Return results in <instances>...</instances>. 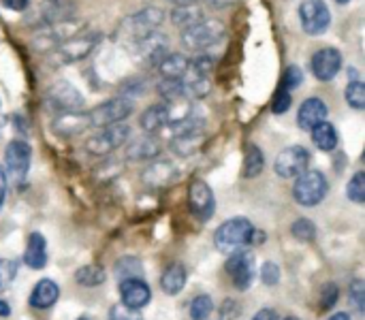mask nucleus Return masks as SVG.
I'll use <instances>...</instances> for the list:
<instances>
[{"mask_svg":"<svg viewBox=\"0 0 365 320\" xmlns=\"http://www.w3.org/2000/svg\"><path fill=\"white\" fill-rule=\"evenodd\" d=\"M227 34H229V30H227L225 21L212 19V17H203L197 24L184 28L182 34H180V41H182V45L188 51L201 53L205 49H212V47L220 45L227 38Z\"/></svg>","mask_w":365,"mask_h":320,"instance_id":"1","label":"nucleus"},{"mask_svg":"<svg viewBox=\"0 0 365 320\" xmlns=\"http://www.w3.org/2000/svg\"><path fill=\"white\" fill-rule=\"evenodd\" d=\"M83 28H86V21H81L77 17L62 19V21H56V24H47V26L36 28L30 45H32V49L36 53H49L56 47H60L64 41H68L75 34L83 32Z\"/></svg>","mask_w":365,"mask_h":320,"instance_id":"2","label":"nucleus"},{"mask_svg":"<svg viewBox=\"0 0 365 320\" xmlns=\"http://www.w3.org/2000/svg\"><path fill=\"white\" fill-rule=\"evenodd\" d=\"M255 224L248 218H231L227 222H222L216 233H214V246L216 250H220L222 254H231L235 250H244L248 246H252V237H255Z\"/></svg>","mask_w":365,"mask_h":320,"instance_id":"3","label":"nucleus"},{"mask_svg":"<svg viewBox=\"0 0 365 320\" xmlns=\"http://www.w3.org/2000/svg\"><path fill=\"white\" fill-rule=\"evenodd\" d=\"M329 192V182L323 171L319 169H306L302 175L295 177L293 184V199L302 207H317L323 203V199Z\"/></svg>","mask_w":365,"mask_h":320,"instance_id":"4","label":"nucleus"},{"mask_svg":"<svg viewBox=\"0 0 365 320\" xmlns=\"http://www.w3.org/2000/svg\"><path fill=\"white\" fill-rule=\"evenodd\" d=\"M32 165V148L26 139H13L9 141L6 150H4V173L6 180L13 182V186H21L28 177Z\"/></svg>","mask_w":365,"mask_h":320,"instance_id":"5","label":"nucleus"},{"mask_svg":"<svg viewBox=\"0 0 365 320\" xmlns=\"http://www.w3.org/2000/svg\"><path fill=\"white\" fill-rule=\"evenodd\" d=\"M135 111V103L128 96H113L103 100L101 105H96L94 109L88 111L90 115V126L92 128H103V126H111V124H122L124 120H128Z\"/></svg>","mask_w":365,"mask_h":320,"instance_id":"6","label":"nucleus"},{"mask_svg":"<svg viewBox=\"0 0 365 320\" xmlns=\"http://www.w3.org/2000/svg\"><path fill=\"white\" fill-rule=\"evenodd\" d=\"M103 34L101 32H79L75 34L73 38L64 41L60 47H56L51 53H53V60L58 64H75V62H81L83 58H88L96 45L101 43Z\"/></svg>","mask_w":365,"mask_h":320,"instance_id":"7","label":"nucleus"},{"mask_svg":"<svg viewBox=\"0 0 365 320\" xmlns=\"http://www.w3.org/2000/svg\"><path fill=\"white\" fill-rule=\"evenodd\" d=\"M130 139V126L128 124H111V126H103L98 128L88 141H86V150L94 156H107L115 150H120L122 145H126V141Z\"/></svg>","mask_w":365,"mask_h":320,"instance_id":"8","label":"nucleus"},{"mask_svg":"<svg viewBox=\"0 0 365 320\" xmlns=\"http://www.w3.org/2000/svg\"><path fill=\"white\" fill-rule=\"evenodd\" d=\"M45 103L47 109H51L53 113H64V111H79L86 105L83 94L68 81H56L49 86L47 94H45Z\"/></svg>","mask_w":365,"mask_h":320,"instance_id":"9","label":"nucleus"},{"mask_svg":"<svg viewBox=\"0 0 365 320\" xmlns=\"http://www.w3.org/2000/svg\"><path fill=\"white\" fill-rule=\"evenodd\" d=\"M299 21L306 34L319 36L325 34L331 26V11L325 0H302L299 4Z\"/></svg>","mask_w":365,"mask_h":320,"instance_id":"10","label":"nucleus"},{"mask_svg":"<svg viewBox=\"0 0 365 320\" xmlns=\"http://www.w3.org/2000/svg\"><path fill=\"white\" fill-rule=\"evenodd\" d=\"M310 152L304 145H289L284 148L276 160H274V171L282 180H295L310 167Z\"/></svg>","mask_w":365,"mask_h":320,"instance_id":"11","label":"nucleus"},{"mask_svg":"<svg viewBox=\"0 0 365 320\" xmlns=\"http://www.w3.org/2000/svg\"><path fill=\"white\" fill-rule=\"evenodd\" d=\"M225 272L237 291H248L255 280V254L246 248L231 252L225 261Z\"/></svg>","mask_w":365,"mask_h":320,"instance_id":"12","label":"nucleus"},{"mask_svg":"<svg viewBox=\"0 0 365 320\" xmlns=\"http://www.w3.org/2000/svg\"><path fill=\"white\" fill-rule=\"evenodd\" d=\"M163 19H165V11L163 9H158V6H145V9L133 13L124 21V28H126V32H128V36L133 41H141L148 34L156 32L163 26Z\"/></svg>","mask_w":365,"mask_h":320,"instance_id":"13","label":"nucleus"},{"mask_svg":"<svg viewBox=\"0 0 365 320\" xmlns=\"http://www.w3.org/2000/svg\"><path fill=\"white\" fill-rule=\"evenodd\" d=\"M188 207L195 218L207 222L216 214V197L205 180H192L188 186Z\"/></svg>","mask_w":365,"mask_h":320,"instance_id":"14","label":"nucleus"},{"mask_svg":"<svg viewBox=\"0 0 365 320\" xmlns=\"http://www.w3.org/2000/svg\"><path fill=\"white\" fill-rule=\"evenodd\" d=\"M75 15V4L68 0H43L30 15H28V24L34 28L47 26V24H56L62 19H71Z\"/></svg>","mask_w":365,"mask_h":320,"instance_id":"15","label":"nucleus"},{"mask_svg":"<svg viewBox=\"0 0 365 320\" xmlns=\"http://www.w3.org/2000/svg\"><path fill=\"white\" fill-rule=\"evenodd\" d=\"M310 71L319 81H334L342 71V53L336 47H323L310 58Z\"/></svg>","mask_w":365,"mask_h":320,"instance_id":"16","label":"nucleus"},{"mask_svg":"<svg viewBox=\"0 0 365 320\" xmlns=\"http://www.w3.org/2000/svg\"><path fill=\"white\" fill-rule=\"evenodd\" d=\"M120 306L139 312L152 301V289L148 282H143V278L120 280Z\"/></svg>","mask_w":365,"mask_h":320,"instance_id":"17","label":"nucleus"},{"mask_svg":"<svg viewBox=\"0 0 365 320\" xmlns=\"http://www.w3.org/2000/svg\"><path fill=\"white\" fill-rule=\"evenodd\" d=\"M90 126V115L88 111L79 109V111H64V113H56L51 120V133L64 139L77 137L81 133H86Z\"/></svg>","mask_w":365,"mask_h":320,"instance_id":"18","label":"nucleus"},{"mask_svg":"<svg viewBox=\"0 0 365 320\" xmlns=\"http://www.w3.org/2000/svg\"><path fill=\"white\" fill-rule=\"evenodd\" d=\"M135 49H137V56L145 64L156 68L160 64V60L169 53V38H167V34L156 30V32L148 34L145 38L135 41Z\"/></svg>","mask_w":365,"mask_h":320,"instance_id":"19","label":"nucleus"},{"mask_svg":"<svg viewBox=\"0 0 365 320\" xmlns=\"http://www.w3.org/2000/svg\"><path fill=\"white\" fill-rule=\"evenodd\" d=\"M141 180L152 188H165L180 180V169L171 160H154L141 175Z\"/></svg>","mask_w":365,"mask_h":320,"instance_id":"20","label":"nucleus"},{"mask_svg":"<svg viewBox=\"0 0 365 320\" xmlns=\"http://www.w3.org/2000/svg\"><path fill=\"white\" fill-rule=\"evenodd\" d=\"M126 143H128L126 145V158L133 160V162H150V160H156L163 154L160 141L154 139L152 135L137 137V139H130Z\"/></svg>","mask_w":365,"mask_h":320,"instance_id":"21","label":"nucleus"},{"mask_svg":"<svg viewBox=\"0 0 365 320\" xmlns=\"http://www.w3.org/2000/svg\"><path fill=\"white\" fill-rule=\"evenodd\" d=\"M327 113H329L327 103L323 98H319V96H310V98H306L302 103V107L297 111V124H299L302 130H310L317 124L325 122Z\"/></svg>","mask_w":365,"mask_h":320,"instance_id":"22","label":"nucleus"},{"mask_svg":"<svg viewBox=\"0 0 365 320\" xmlns=\"http://www.w3.org/2000/svg\"><path fill=\"white\" fill-rule=\"evenodd\" d=\"M169 122H171V107H169V103H154L139 118V126L148 135L160 133L163 128L169 126Z\"/></svg>","mask_w":365,"mask_h":320,"instance_id":"23","label":"nucleus"},{"mask_svg":"<svg viewBox=\"0 0 365 320\" xmlns=\"http://www.w3.org/2000/svg\"><path fill=\"white\" fill-rule=\"evenodd\" d=\"M58 299H60V287H58L53 280L43 278V280H38V282L34 284L28 304H30V308H34V310H49V308L56 306Z\"/></svg>","mask_w":365,"mask_h":320,"instance_id":"24","label":"nucleus"},{"mask_svg":"<svg viewBox=\"0 0 365 320\" xmlns=\"http://www.w3.org/2000/svg\"><path fill=\"white\" fill-rule=\"evenodd\" d=\"M24 265L30 269H43L47 265V242L41 233H30L24 250Z\"/></svg>","mask_w":365,"mask_h":320,"instance_id":"25","label":"nucleus"},{"mask_svg":"<svg viewBox=\"0 0 365 320\" xmlns=\"http://www.w3.org/2000/svg\"><path fill=\"white\" fill-rule=\"evenodd\" d=\"M186 280H188L186 267L182 263H171L160 276V291L169 297L180 295L186 287Z\"/></svg>","mask_w":365,"mask_h":320,"instance_id":"26","label":"nucleus"},{"mask_svg":"<svg viewBox=\"0 0 365 320\" xmlns=\"http://www.w3.org/2000/svg\"><path fill=\"white\" fill-rule=\"evenodd\" d=\"M310 135H312V143L321 150V152H334L340 143V137H338V128L331 124V122H321L317 124L314 128H310Z\"/></svg>","mask_w":365,"mask_h":320,"instance_id":"27","label":"nucleus"},{"mask_svg":"<svg viewBox=\"0 0 365 320\" xmlns=\"http://www.w3.org/2000/svg\"><path fill=\"white\" fill-rule=\"evenodd\" d=\"M156 68L167 79H182L190 71V60L184 53H167Z\"/></svg>","mask_w":365,"mask_h":320,"instance_id":"28","label":"nucleus"},{"mask_svg":"<svg viewBox=\"0 0 365 320\" xmlns=\"http://www.w3.org/2000/svg\"><path fill=\"white\" fill-rule=\"evenodd\" d=\"M265 169V154L257 143H248L244 150V167H242V175L246 180H255L263 173Z\"/></svg>","mask_w":365,"mask_h":320,"instance_id":"29","label":"nucleus"},{"mask_svg":"<svg viewBox=\"0 0 365 320\" xmlns=\"http://www.w3.org/2000/svg\"><path fill=\"white\" fill-rule=\"evenodd\" d=\"M205 143V137H203V130L201 133H190V135H178V137H171V152L178 154V156H192L197 154Z\"/></svg>","mask_w":365,"mask_h":320,"instance_id":"30","label":"nucleus"},{"mask_svg":"<svg viewBox=\"0 0 365 320\" xmlns=\"http://www.w3.org/2000/svg\"><path fill=\"white\" fill-rule=\"evenodd\" d=\"M205 128V120L203 115L190 111L178 120H171L169 122V130H171V137H178V135H190V133H201Z\"/></svg>","mask_w":365,"mask_h":320,"instance_id":"31","label":"nucleus"},{"mask_svg":"<svg viewBox=\"0 0 365 320\" xmlns=\"http://www.w3.org/2000/svg\"><path fill=\"white\" fill-rule=\"evenodd\" d=\"M158 96L163 98V103H178V100H186V88L182 79H167L163 77L156 86Z\"/></svg>","mask_w":365,"mask_h":320,"instance_id":"32","label":"nucleus"},{"mask_svg":"<svg viewBox=\"0 0 365 320\" xmlns=\"http://www.w3.org/2000/svg\"><path fill=\"white\" fill-rule=\"evenodd\" d=\"M105 280H107V272L103 265H83L75 272V282L86 287V289L101 287Z\"/></svg>","mask_w":365,"mask_h":320,"instance_id":"33","label":"nucleus"},{"mask_svg":"<svg viewBox=\"0 0 365 320\" xmlns=\"http://www.w3.org/2000/svg\"><path fill=\"white\" fill-rule=\"evenodd\" d=\"M199 19H203V11L197 4H182L171 11V21L173 26H180V28H188L197 24Z\"/></svg>","mask_w":365,"mask_h":320,"instance_id":"34","label":"nucleus"},{"mask_svg":"<svg viewBox=\"0 0 365 320\" xmlns=\"http://www.w3.org/2000/svg\"><path fill=\"white\" fill-rule=\"evenodd\" d=\"M113 274H115V278H118V280L141 278V274H143V263H141L137 257H133V254H128V257H122V259L115 263V267H113Z\"/></svg>","mask_w":365,"mask_h":320,"instance_id":"35","label":"nucleus"},{"mask_svg":"<svg viewBox=\"0 0 365 320\" xmlns=\"http://www.w3.org/2000/svg\"><path fill=\"white\" fill-rule=\"evenodd\" d=\"M344 98L349 103V107L361 111L365 109V83L361 79H351L346 90H344Z\"/></svg>","mask_w":365,"mask_h":320,"instance_id":"36","label":"nucleus"},{"mask_svg":"<svg viewBox=\"0 0 365 320\" xmlns=\"http://www.w3.org/2000/svg\"><path fill=\"white\" fill-rule=\"evenodd\" d=\"M291 235L297 239V242H304V244H310L317 239V227L310 218H297L293 224H291Z\"/></svg>","mask_w":365,"mask_h":320,"instance_id":"37","label":"nucleus"},{"mask_svg":"<svg viewBox=\"0 0 365 320\" xmlns=\"http://www.w3.org/2000/svg\"><path fill=\"white\" fill-rule=\"evenodd\" d=\"M214 312V301L210 295H197L190 301V320H207Z\"/></svg>","mask_w":365,"mask_h":320,"instance_id":"38","label":"nucleus"},{"mask_svg":"<svg viewBox=\"0 0 365 320\" xmlns=\"http://www.w3.org/2000/svg\"><path fill=\"white\" fill-rule=\"evenodd\" d=\"M346 197H349L353 203H357V205H364L365 203V173L364 171H357V173L351 177V182H349V186H346Z\"/></svg>","mask_w":365,"mask_h":320,"instance_id":"39","label":"nucleus"},{"mask_svg":"<svg viewBox=\"0 0 365 320\" xmlns=\"http://www.w3.org/2000/svg\"><path fill=\"white\" fill-rule=\"evenodd\" d=\"M17 272H19V263L13 261V259H0V293L6 291L13 280L17 278Z\"/></svg>","mask_w":365,"mask_h":320,"instance_id":"40","label":"nucleus"},{"mask_svg":"<svg viewBox=\"0 0 365 320\" xmlns=\"http://www.w3.org/2000/svg\"><path fill=\"white\" fill-rule=\"evenodd\" d=\"M302 83H304V71H302L297 64L287 66V71H284V75H282V83H280V88H284V90L293 92V90H297Z\"/></svg>","mask_w":365,"mask_h":320,"instance_id":"41","label":"nucleus"},{"mask_svg":"<svg viewBox=\"0 0 365 320\" xmlns=\"http://www.w3.org/2000/svg\"><path fill=\"white\" fill-rule=\"evenodd\" d=\"M349 299H351V304H353V308L359 312V314H364L365 312V282L364 280H353L351 282V287H349Z\"/></svg>","mask_w":365,"mask_h":320,"instance_id":"42","label":"nucleus"},{"mask_svg":"<svg viewBox=\"0 0 365 320\" xmlns=\"http://www.w3.org/2000/svg\"><path fill=\"white\" fill-rule=\"evenodd\" d=\"M338 299H340V289H338V284L327 282V284L323 287V291H321L319 306H321V310H323V312H327V310H331V308L338 304Z\"/></svg>","mask_w":365,"mask_h":320,"instance_id":"43","label":"nucleus"},{"mask_svg":"<svg viewBox=\"0 0 365 320\" xmlns=\"http://www.w3.org/2000/svg\"><path fill=\"white\" fill-rule=\"evenodd\" d=\"M291 103H293L291 92L284 90V88H278V92H276L274 98H272V113H276V115L287 113V111L291 109Z\"/></svg>","mask_w":365,"mask_h":320,"instance_id":"44","label":"nucleus"},{"mask_svg":"<svg viewBox=\"0 0 365 320\" xmlns=\"http://www.w3.org/2000/svg\"><path fill=\"white\" fill-rule=\"evenodd\" d=\"M261 282L265 287H276L280 282V267L276 263H272V261L263 263V267H261Z\"/></svg>","mask_w":365,"mask_h":320,"instance_id":"45","label":"nucleus"},{"mask_svg":"<svg viewBox=\"0 0 365 320\" xmlns=\"http://www.w3.org/2000/svg\"><path fill=\"white\" fill-rule=\"evenodd\" d=\"M242 314V306H240V301L237 299H225L222 301V306H220V316L222 320H235L237 316Z\"/></svg>","mask_w":365,"mask_h":320,"instance_id":"46","label":"nucleus"},{"mask_svg":"<svg viewBox=\"0 0 365 320\" xmlns=\"http://www.w3.org/2000/svg\"><path fill=\"white\" fill-rule=\"evenodd\" d=\"M109 320H143V316L135 310H128L124 306H115L109 312Z\"/></svg>","mask_w":365,"mask_h":320,"instance_id":"47","label":"nucleus"},{"mask_svg":"<svg viewBox=\"0 0 365 320\" xmlns=\"http://www.w3.org/2000/svg\"><path fill=\"white\" fill-rule=\"evenodd\" d=\"M2 6L9 11H26L30 6V0H2Z\"/></svg>","mask_w":365,"mask_h":320,"instance_id":"48","label":"nucleus"},{"mask_svg":"<svg viewBox=\"0 0 365 320\" xmlns=\"http://www.w3.org/2000/svg\"><path fill=\"white\" fill-rule=\"evenodd\" d=\"M250 320H280L278 316V312L276 310H272V308H263V310H259L255 316Z\"/></svg>","mask_w":365,"mask_h":320,"instance_id":"49","label":"nucleus"},{"mask_svg":"<svg viewBox=\"0 0 365 320\" xmlns=\"http://www.w3.org/2000/svg\"><path fill=\"white\" fill-rule=\"evenodd\" d=\"M235 2H240V0H205V4L210 6V9H227V6H233Z\"/></svg>","mask_w":365,"mask_h":320,"instance_id":"50","label":"nucleus"},{"mask_svg":"<svg viewBox=\"0 0 365 320\" xmlns=\"http://www.w3.org/2000/svg\"><path fill=\"white\" fill-rule=\"evenodd\" d=\"M6 184H9V180H6V173H4V169L0 167V210H2V205H4V199H6Z\"/></svg>","mask_w":365,"mask_h":320,"instance_id":"51","label":"nucleus"},{"mask_svg":"<svg viewBox=\"0 0 365 320\" xmlns=\"http://www.w3.org/2000/svg\"><path fill=\"white\" fill-rule=\"evenodd\" d=\"M9 316H11V306L9 301L0 299V319H9Z\"/></svg>","mask_w":365,"mask_h":320,"instance_id":"52","label":"nucleus"},{"mask_svg":"<svg viewBox=\"0 0 365 320\" xmlns=\"http://www.w3.org/2000/svg\"><path fill=\"white\" fill-rule=\"evenodd\" d=\"M329 320H353V319H351V314H346V312H336V314H334Z\"/></svg>","mask_w":365,"mask_h":320,"instance_id":"53","label":"nucleus"},{"mask_svg":"<svg viewBox=\"0 0 365 320\" xmlns=\"http://www.w3.org/2000/svg\"><path fill=\"white\" fill-rule=\"evenodd\" d=\"M171 4H175V6H182V4H197L199 0H169Z\"/></svg>","mask_w":365,"mask_h":320,"instance_id":"54","label":"nucleus"},{"mask_svg":"<svg viewBox=\"0 0 365 320\" xmlns=\"http://www.w3.org/2000/svg\"><path fill=\"white\" fill-rule=\"evenodd\" d=\"M338 4H346V2H351V0H336Z\"/></svg>","mask_w":365,"mask_h":320,"instance_id":"55","label":"nucleus"},{"mask_svg":"<svg viewBox=\"0 0 365 320\" xmlns=\"http://www.w3.org/2000/svg\"><path fill=\"white\" fill-rule=\"evenodd\" d=\"M282 320H302V319H297V316H287V319H282Z\"/></svg>","mask_w":365,"mask_h":320,"instance_id":"56","label":"nucleus"},{"mask_svg":"<svg viewBox=\"0 0 365 320\" xmlns=\"http://www.w3.org/2000/svg\"><path fill=\"white\" fill-rule=\"evenodd\" d=\"M77 320H90V319H77Z\"/></svg>","mask_w":365,"mask_h":320,"instance_id":"57","label":"nucleus"}]
</instances>
